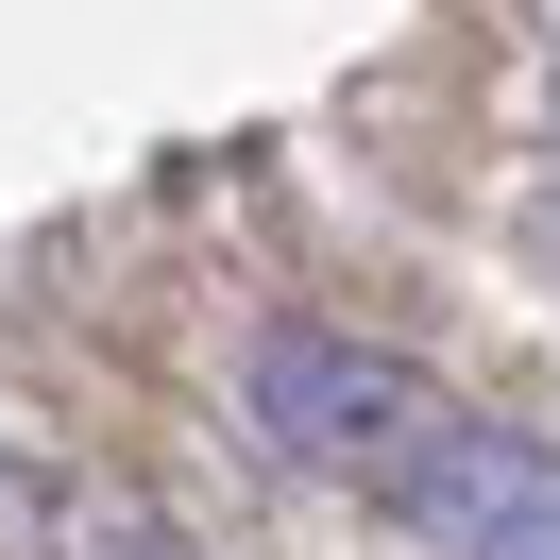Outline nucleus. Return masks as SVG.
<instances>
[{
	"instance_id": "obj_1",
	"label": "nucleus",
	"mask_w": 560,
	"mask_h": 560,
	"mask_svg": "<svg viewBox=\"0 0 560 560\" xmlns=\"http://www.w3.org/2000/svg\"><path fill=\"white\" fill-rule=\"evenodd\" d=\"M238 408L272 424V458H306V476L374 492V510L458 442V390H442V374H408L390 340H340V323H255Z\"/></svg>"
},
{
	"instance_id": "obj_2",
	"label": "nucleus",
	"mask_w": 560,
	"mask_h": 560,
	"mask_svg": "<svg viewBox=\"0 0 560 560\" xmlns=\"http://www.w3.org/2000/svg\"><path fill=\"white\" fill-rule=\"evenodd\" d=\"M492 560H560V492H544V510H526V526H510Z\"/></svg>"
},
{
	"instance_id": "obj_3",
	"label": "nucleus",
	"mask_w": 560,
	"mask_h": 560,
	"mask_svg": "<svg viewBox=\"0 0 560 560\" xmlns=\"http://www.w3.org/2000/svg\"><path fill=\"white\" fill-rule=\"evenodd\" d=\"M544 255H560V187H544Z\"/></svg>"
}]
</instances>
